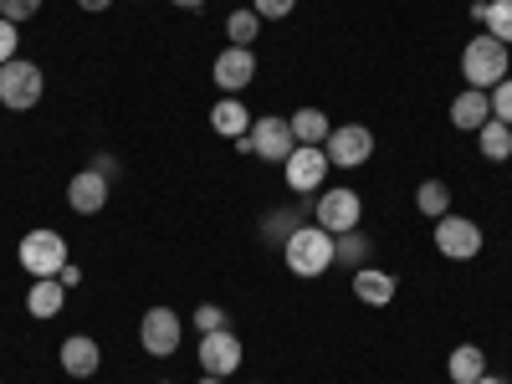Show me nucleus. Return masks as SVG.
Segmentation results:
<instances>
[{"label":"nucleus","instance_id":"423d86ee","mask_svg":"<svg viewBox=\"0 0 512 384\" xmlns=\"http://www.w3.org/2000/svg\"><path fill=\"white\" fill-rule=\"evenodd\" d=\"M41 93H47V77H41L36 62L26 57H11L6 67H0V103H6L11 113H26L41 103Z\"/></svg>","mask_w":512,"mask_h":384},{"label":"nucleus","instance_id":"c85d7f7f","mask_svg":"<svg viewBox=\"0 0 512 384\" xmlns=\"http://www.w3.org/2000/svg\"><path fill=\"white\" fill-rule=\"evenodd\" d=\"M41 11V0H0V16H6L11 26H21V21H31Z\"/></svg>","mask_w":512,"mask_h":384},{"label":"nucleus","instance_id":"c9c22d12","mask_svg":"<svg viewBox=\"0 0 512 384\" xmlns=\"http://www.w3.org/2000/svg\"><path fill=\"white\" fill-rule=\"evenodd\" d=\"M477 384H507V379H497V374H492V369H487V374H482V379H477Z\"/></svg>","mask_w":512,"mask_h":384},{"label":"nucleus","instance_id":"a211bd4d","mask_svg":"<svg viewBox=\"0 0 512 384\" xmlns=\"http://www.w3.org/2000/svg\"><path fill=\"white\" fill-rule=\"evenodd\" d=\"M210 128H216L221 139H241L246 128H251V108L241 98H221L216 108H210Z\"/></svg>","mask_w":512,"mask_h":384},{"label":"nucleus","instance_id":"39448f33","mask_svg":"<svg viewBox=\"0 0 512 384\" xmlns=\"http://www.w3.org/2000/svg\"><path fill=\"white\" fill-rule=\"evenodd\" d=\"M359 221H364V200H359V190L338 185V190H323V195H313V226H323L328 236L359 231Z\"/></svg>","mask_w":512,"mask_h":384},{"label":"nucleus","instance_id":"4c0bfd02","mask_svg":"<svg viewBox=\"0 0 512 384\" xmlns=\"http://www.w3.org/2000/svg\"><path fill=\"white\" fill-rule=\"evenodd\" d=\"M164 384H169V379H164Z\"/></svg>","mask_w":512,"mask_h":384},{"label":"nucleus","instance_id":"7c9ffc66","mask_svg":"<svg viewBox=\"0 0 512 384\" xmlns=\"http://www.w3.org/2000/svg\"><path fill=\"white\" fill-rule=\"evenodd\" d=\"M16 41H21V31H16L6 16H0V67H6V62L16 57Z\"/></svg>","mask_w":512,"mask_h":384},{"label":"nucleus","instance_id":"cd10ccee","mask_svg":"<svg viewBox=\"0 0 512 384\" xmlns=\"http://www.w3.org/2000/svg\"><path fill=\"white\" fill-rule=\"evenodd\" d=\"M190 323H195L200 333H216V328H226V308H221V303H200Z\"/></svg>","mask_w":512,"mask_h":384},{"label":"nucleus","instance_id":"2eb2a0df","mask_svg":"<svg viewBox=\"0 0 512 384\" xmlns=\"http://www.w3.org/2000/svg\"><path fill=\"white\" fill-rule=\"evenodd\" d=\"M487 118H492V98L482 88H466V93L451 98V123L461 128V134H477Z\"/></svg>","mask_w":512,"mask_h":384},{"label":"nucleus","instance_id":"473e14b6","mask_svg":"<svg viewBox=\"0 0 512 384\" xmlns=\"http://www.w3.org/2000/svg\"><path fill=\"white\" fill-rule=\"evenodd\" d=\"M57 282H62V287H67V292H72V287H77V282H82V272H77V267H72V262H67V267H62V272H57Z\"/></svg>","mask_w":512,"mask_h":384},{"label":"nucleus","instance_id":"f704fd0d","mask_svg":"<svg viewBox=\"0 0 512 384\" xmlns=\"http://www.w3.org/2000/svg\"><path fill=\"white\" fill-rule=\"evenodd\" d=\"M175 6H180V11H200V6H205V0H175Z\"/></svg>","mask_w":512,"mask_h":384},{"label":"nucleus","instance_id":"72a5a7b5","mask_svg":"<svg viewBox=\"0 0 512 384\" xmlns=\"http://www.w3.org/2000/svg\"><path fill=\"white\" fill-rule=\"evenodd\" d=\"M77 6H82V11H93V16H98V11H108V6H113V0H77Z\"/></svg>","mask_w":512,"mask_h":384},{"label":"nucleus","instance_id":"b1692460","mask_svg":"<svg viewBox=\"0 0 512 384\" xmlns=\"http://www.w3.org/2000/svg\"><path fill=\"white\" fill-rule=\"evenodd\" d=\"M226 36H231V47H256V36H262V16H256L251 6L231 11L226 16Z\"/></svg>","mask_w":512,"mask_h":384},{"label":"nucleus","instance_id":"4468645a","mask_svg":"<svg viewBox=\"0 0 512 384\" xmlns=\"http://www.w3.org/2000/svg\"><path fill=\"white\" fill-rule=\"evenodd\" d=\"M62 369L72 374V379H93L98 374V364H103V349H98V338H88V333H72V338H62Z\"/></svg>","mask_w":512,"mask_h":384},{"label":"nucleus","instance_id":"0eeeda50","mask_svg":"<svg viewBox=\"0 0 512 384\" xmlns=\"http://www.w3.org/2000/svg\"><path fill=\"white\" fill-rule=\"evenodd\" d=\"M482 226L472 221V216H451V210H446V216L436 221V251L446 256V262H472V256L482 251Z\"/></svg>","mask_w":512,"mask_h":384},{"label":"nucleus","instance_id":"20e7f679","mask_svg":"<svg viewBox=\"0 0 512 384\" xmlns=\"http://www.w3.org/2000/svg\"><path fill=\"white\" fill-rule=\"evenodd\" d=\"M16 262L31 272V277H57L72 256H67V241L62 231H47V226H36L21 236V251H16Z\"/></svg>","mask_w":512,"mask_h":384},{"label":"nucleus","instance_id":"393cba45","mask_svg":"<svg viewBox=\"0 0 512 384\" xmlns=\"http://www.w3.org/2000/svg\"><path fill=\"white\" fill-rule=\"evenodd\" d=\"M482 26H487V36L502 41V47H512V0H487Z\"/></svg>","mask_w":512,"mask_h":384},{"label":"nucleus","instance_id":"7ed1b4c3","mask_svg":"<svg viewBox=\"0 0 512 384\" xmlns=\"http://www.w3.org/2000/svg\"><path fill=\"white\" fill-rule=\"evenodd\" d=\"M236 149L267 159V164H287V154L297 149V139H292V123L287 118H251V128L236 139Z\"/></svg>","mask_w":512,"mask_h":384},{"label":"nucleus","instance_id":"ddd939ff","mask_svg":"<svg viewBox=\"0 0 512 384\" xmlns=\"http://www.w3.org/2000/svg\"><path fill=\"white\" fill-rule=\"evenodd\" d=\"M108 175H98V169L88 164V169H77V175L67 180V205L77 210V216H98V210L108 205Z\"/></svg>","mask_w":512,"mask_h":384},{"label":"nucleus","instance_id":"aec40b11","mask_svg":"<svg viewBox=\"0 0 512 384\" xmlns=\"http://www.w3.org/2000/svg\"><path fill=\"white\" fill-rule=\"evenodd\" d=\"M287 123H292V139H297V144H323V139L333 134V123H328L323 108H297Z\"/></svg>","mask_w":512,"mask_h":384},{"label":"nucleus","instance_id":"bb28decb","mask_svg":"<svg viewBox=\"0 0 512 384\" xmlns=\"http://www.w3.org/2000/svg\"><path fill=\"white\" fill-rule=\"evenodd\" d=\"M487 98H492V118H502V123L512 128V77H502Z\"/></svg>","mask_w":512,"mask_h":384},{"label":"nucleus","instance_id":"1a4fd4ad","mask_svg":"<svg viewBox=\"0 0 512 384\" xmlns=\"http://www.w3.org/2000/svg\"><path fill=\"white\" fill-rule=\"evenodd\" d=\"M241 338L231 333V328H216V333H200V349H195V359H200V374H216V379H231L236 369H241Z\"/></svg>","mask_w":512,"mask_h":384},{"label":"nucleus","instance_id":"c756f323","mask_svg":"<svg viewBox=\"0 0 512 384\" xmlns=\"http://www.w3.org/2000/svg\"><path fill=\"white\" fill-rule=\"evenodd\" d=\"M292 6H297V0H251V11L262 21H282V16H292Z\"/></svg>","mask_w":512,"mask_h":384},{"label":"nucleus","instance_id":"f3484780","mask_svg":"<svg viewBox=\"0 0 512 384\" xmlns=\"http://www.w3.org/2000/svg\"><path fill=\"white\" fill-rule=\"evenodd\" d=\"M62 303H67V287H62L57 277H36L31 292H26V313H31V318H57Z\"/></svg>","mask_w":512,"mask_h":384},{"label":"nucleus","instance_id":"e433bc0d","mask_svg":"<svg viewBox=\"0 0 512 384\" xmlns=\"http://www.w3.org/2000/svg\"><path fill=\"white\" fill-rule=\"evenodd\" d=\"M200 384H226V379H216V374H200Z\"/></svg>","mask_w":512,"mask_h":384},{"label":"nucleus","instance_id":"412c9836","mask_svg":"<svg viewBox=\"0 0 512 384\" xmlns=\"http://www.w3.org/2000/svg\"><path fill=\"white\" fill-rule=\"evenodd\" d=\"M477 144H482V159L502 164V159H512V128H507L502 118H487V123L477 128Z\"/></svg>","mask_w":512,"mask_h":384},{"label":"nucleus","instance_id":"9d476101","mask_svg":"<svg viewBox=\"0 0 512 384\" xmlns=\"http://www.w3.org/2000/svg\"><path fill=\"white\" fill-rule=\"evenodd\" d=\"M328 154H323V144H297L292 154H287V164H282V175H287V185L297 190V195H313V190H323V180H328Z\"/></svg>","mask_w":512,"mask_h":384},{"label":"nucleus","instance_id":"a878e982","mask_svg":"<svg viewBox=\"0 0 512 384\" xmlns=\"http://www.w3.org/2000/svg\"><path fill=\"white\" fill-rule=\"evenodd\" d=\"M297 226H303V216H297V210H272V216L262 221V241H267V246H282Z\"/></svg>","mask_w":512,"mask_h":384},{"label":"nucleus","instance_id":"f8f14e48","mask_svg":"<svg viewBox=\"0 0 512 384\" xmlns=\"http://www.w3.org/2000/svg\"><path fill=\"white\" fill-rule=\"evenodd\" d=\"M210 77H216V88L226 98H236L241 88H251V82H256V52L251 47H226L216 57V67H210Z\"/></svg>","mask_w":512,"mask_h":384},{"label":"nucleus","instance_id":"f03ea898","mask_svg":"<svg viewBox=\"0 0 512 384\" xmlns=\"http://www.w3.org/2000/svg\"><path fill=\"white\" fill-rule=\"evenodd\" d=\"M461 72H466V88H482V93H492L497 82L507 77V47L497 36H472L466 41V52H461Z\"/></svg>","mask_w":512,"mask_h":384},{"label":"nucleus","instance_id":"dca6fc26","mask_svg":"<svg viewBox=\"0 0 512 384\" xmlns=\"http://www.w3.org/2000/svg\"><path fill=\"white\" fill-rule=\"evenodd\" d=\"M395 277L390 272H379V267H359L354 272V297L359 303H369V308H384V303H395Z\"/></svg>","mask_w":512,"mask_h":384},{"label":"nucleus","instance_id":"9b49d317","mask_svg":"<svg viewBox=\"0 0 512 384\" xmlns=\"http://www.w3.org/2000/svg\"><path fill=\"white\" fill-rule=\"evenodd\" d=\"M323 154H328V164H338V169H359V164H369V154H374V134L364 123H344V128H333V134L323 139Z\"/></svg>","mask_w":512,"mask_h":384},{"label":"nucleus","instance_id":"5701e85b","mask_svg":"<svg viewBox=\"0 0 512 384\" xmlns=\"http://www.w3.org/2000/svg\"><path fill=\"white\" fill-rule=\"evenodd\" d=\"M333 262L338 267H369V236H359V231H344V236H333Z\"/></svg>","mask_w":512,"mask_h":384},{"label":"nucleus","instance_id":"2f4dec72","mask_svg":"<svg viewBox=\"0 0 512 384\" xmlns=\"http://www.w3.org/2000/svg\"><path fill=\"white\" fill-rule=\"evenodd\" d=\"M93 169H98V175H108V180H113V175H118V159H113V154H98V159H93Z\"/></svg>","mask_w":512,"mask_h":384},{"label":"nucleus","instance_id":"6e6552de","mask_svg":"<svg viewBox=\"0 0 512 384\" xmlns=\"http://www.w3.org/2000/svg\"><path fill=\"white\" fill-rule=\"evenodd\" d=\"M180 338H185V323H180L175 308H149V313H144V323H139V344H144V354H154V359H175Z\"/></svg>","mask_w":512,"mask_h":384},{"label":"nucleus","instance_id":"f257e3e1","mask_svg":"<svg viewBox=\"0 0 512 384\" xmlns=\"http://www.w3.org/2000/svg\"><path fill=\"white\" fill-rule=\"evenodd\" d=\"M282 262L292 267V277H323L333 267V236L323 226H297L282 241Z\"/></svg>","mask_w":512,"mask_h":384},{"label":"nucleus","instance_id":"4be33fe9","mask_svg":"<svg viewBox=\"0 0 512 384\" xmlns=\"http://www.w3.org/2000/svg\"><path fill=\"white\" fill-rule=\"evenodd\" d=\"M415 210H420V216H431V221H441L451 210V185L446 180H420L415 185Z\"/></svg>","mask_w":512,"mask_h":384},{"label":"nucleus","instance_id":"6ab92c4d","mask_svg":"<svg viewBox=\"0 0 512 384\" xmlns=\"http://www.w3.org/2000/svg\"><path fill=\"white\" fill-rule=\"evenodd\" d=\"M446 374H451V384H477L487 374V354L477 344H456L446 359Z\"/></svg>","mask_w":512,"mask_h":384}]
</instances>
